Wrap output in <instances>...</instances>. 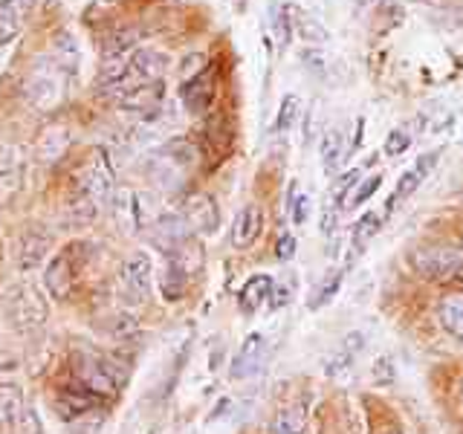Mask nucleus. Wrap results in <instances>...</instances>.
I'll return each mask as SVG.
<instances>
[{
    "instance_id": "nucleus-1",
    "label": "nucleus",
    "mask_w": 463,
    "mask_h": 434,
    "mask_svg": "<svg viewBox=\"0 0 463 434\" xmlns=\"http://www.w3.org/2000/svg\"><path fill=\"white\" fill-rule=\"evenodd\" d=\"M411 267L429 281H452L463 272V250L458 246H423L411 255Z\"/></svg>"
},
{
    "instance_id": "nucleus-6",
    "label": "nucleus",
    "mask_w": 463,
    "mask_h": 434,
    "mask_svg": "<svg viewBox=\"0 0 463 434\" xmlns=\"http://www.w3.org/2000/svg\"><path fill=\"white\" fill-rule=\"evenodd\" d=\"M76 373L84 385V391H93V394H108L119 380H116V362L96 356V354H79L76 356Z\"/></svg>"
},
{
    "instance_id": "nucleus-3",
    "label": "nucleus",
    "mask_w": 463,
    "mask_h": 434,
    "mask_svg": "<svg viewBox=\"0 0 463 434\" xmlns=\"http://www.w3.org/2000/svg\"><path fill=\"white\" fill-rule=\"evenodd\" d=\"M81 194L90 197L99 209H105L108 203H113L116 197V180H113V165L108 154L96 148L90 163H87L84 174H81Z\"/></svg>"
},
{
    "instance_id": "nucleus-26",
    "label": "nucleus",
    "mask_w": 463,
    "mask_h": 434,
    "mask_svg": "<svg viewBox=\"0 0 463 434\" xmlns=\"http://www.w3.org/2000/svg\"><path fill=\"white\" fill-rule=\"evenodd\" d=\"M188 275L185 269H180L177 264H171L168 260V267H165V275H163V296L168 298V301H174V298H180L183 293H185V284H188Z\"/></svg>"
},
{
    "instance_id": "nucleus-8",
    "label": "nucleus",
    "mask_w": 463,
    "mask_h": 434,
    "mask_svg": "<svg viewBox=\"0 0 463 434\" xmlns=\"http://www.w3.org/2000/svg\"><path fill=\"white\" fill-rule=\"evenodd\" d=\"M154 278V260L148 252H134L122 264V284L134 298H148Z\"/></svg>"
},
{
    "instance_id": "nucleus-31",
    "label": "nucleus",
    "mask_w": 463,
    "mask_h": 434,
    "mask_svg": "<svg viewBox=\"0 0 463 434\" xmlns=\"http://www.w3.org/2000/svg\"><path fill=\"white\" fill-rule=\"evenodd\" d=\"M383 185V174H371L368 180H362L359 185H356V192L347 197V209H356V206H362V203H365L376 188Z\"/></svg>"
},
{
    "instance_id": "nucleus-20",
    "label": "nucleus",
    "mask_w": 463,
    "mask_h": 434,
    "mask_svg": "<svg viewBox=\"0 0 463 434\" xmlns=\"http://www.w3.org/2000/svg\"><path fill=\"white\" fill-rule=\"evenodd\" d=\"M304 429H307V405L301 402L284 405L269 423V434H304Z\"/></svg>"
},
{
    "instance_id": "nucleus-25",
    "label": "nucleus",
    "mask_w": 463,
    "mask_h": 434,
    "mask_svg": "<svg viewBox=\"0 0 463 434\" xmlns=\"http://www.w3.org/2000/svg\"><path fill=\"white\" fill-rule=\"evenodd\" d=\"M296 14V29H298V38L310 43H327L330 41V33L318 24L313 14H304V12H293Z\"/></svg>"
},
{
    "instance_id": "nucleus-7",
    "label": "nucleus",
    "mask_w": 463,
    "mask_h": 434,
    "mask_svg": "<svg viewBox=\"0 0 463 434\" xmlns=\"http://www.w3.org/2000/svg\"><path fill=\"white\" fill-rule=\"evenodd\" d=\"M180 214L185 217V223L192 226L197 235H214L217 226H221V212H217V203L209 194H188L180 206Z\"/></svg>"
},
{
    "instance_id": "nucleus-2",
    "label": "nucleus",
    "mask_w": 463,
    "mask_h": 434,
    "mask_svg": "<svg viewBox=\"0 0 463 434\" xmlns=\"http://www.w3.org/2000/svg\"><path fill=\"white\" fill-rule=\"evenodd\" d=\"M67 67L58 61V58H47L43 64L35 67L33 79H29L26 87V96L29 101L38 108V110H52L58 101H61V90H64V76H67Z\"/></svg>"
},
{
    "instance_id": "nucleus-15",
    "label": "nucleus",
    "mask_w": 463,
    "mask_h": 434,
    "mask_svg": "<svg viewBox=\"0 0 463 434\" xmlns=\"http://www.w3.org/2000/svg\"><path fill=\"white\" fill-rule=\"evenodd\" d=\"M24 156L18 148H6L0 154V200H9L24 185Z\"/></svg>"
},
{
    "instance_id": "nucleus-30",
    "label": "nucleus",
    "mask_w": 463,
    "mask_h": 434,
    "mask_svg": "<svg viewBox=\"0 0 463 434\" xmlns=\"http://www.w3.org/2000/svg\"><path fill=\"white\" fill-rule=\"evenodd\" d=\"M411 142H414V134L409 127H394L388 134V139H385V154L388 156H402L405 151L411 148Z\"/></svg>"
},
{
    "instance_id": "nucleus-36",
    "label": "nucleus",
    "mask_w": 463,
    "mask_h": 434,
    "mask_svg": "<svg viewBox=\"0 0 463 434\" xmlns=\"http://www.w3.org/2000/svg\"><path fill=\"white\" fill-rule=\"evenodd\" d=\"M380 0H354V9L356 12H365V9H371V6H376Z\"/></svg>"
},
{
    "instance_id": "nucleus-13",
    "label": "nucleus",
    "mask_w": 463,
    "mask_h": 434,
    "mask_svg": "<svg viewBox=\"0 0 463 434\" xmlns=\"http://www.w3.org/2000/svg\"><path fill=\"white\" fill-rule=\"evenodd\" d=\"M347 154H351V145H347V139H345V130L342 127L325 130L322 145H318V156H322V168H325L327 177L342 171Z\"/></svg>"
},
{
    "instance_id": "nucleus-14",
    "label": "nucleus",
    "mask_w": 463,
    "mask_h": 434,
    "mask_svg": "<svg viewBox=\"0 0 463 434\" xmlns=\"http://www.w3.org/2000/svg\"><path fill=\"white\" fill-rule=\"evenodd\" d=\"M214 84H212V72L209 70H203L197 72V76H192L185 84H183V105L185 110L192 113V116H200V113H206L209 105H212V99H214Z\"/></svg>"
},
{
    "instance_id": "nucleus-23",
    "label": "nucleus",
    "mask_w": 463,
    "mask_h": 434,
    "mask_svg": "<svg viewBox=\"0 0 463 434\" xmlns=\"http://www.w3.org/2000/svg\"><path fill=\"white\" fill-rule=\"evenodd\" d=\"M380 231V214L376 212H365L356 221L354 226V235H351V250H347V255H351V260H356L362 252H365V246L371 243V238Z\"/></svg>"
},
{
    "instance_id": "nucleus-35",
    "label": "nucleus",
    "mask_w": 463,
    "mask_h": 434,
    "mask_svg": "<svg viewBox=\"0 0 463 434\" xmlns=\"http://www.w3.org/2000/svg\"><path fill=\"white\" fill-rule=\"evenodd\" d=\"M296 255V238L293 235H284L281 241H279V258L281 260H289Z\"/></svg>"
},
{
    "instance_id": "nucleus-33",
    "label": "nucleus",
    "mask_w": 463,
    "mask_h": 434,
    "mask_svg": "<svg viewBox=\"0 0 463 434\" xmlns=\"http://www.w3.org/2000/svg\"><path fill=\"white\" fill-rule=\"evenodd\" d=\"M301 61L310 67L313 76H325V70H327L325 52H318V50H307V52H301Z\"/></svg>"
},
{
    "instance_id": "nucleus-16",
    "label": "nucleus",
    "mask_w": 463,
    "mask_h": 434,
    "mask_svg": "<svg viewBox=\"0 0 463 434\" xmlns=\"http://www.w3.org/2000/svg\"><path fill=\"white\" fill-rule=\"evenodd\" d=\"M260 356H264V336L260 333H250L238 347V356L232 362V376L235 380H246L260 368Z\"/></svg>"
},
{
    "instance_id": "nucleus-10",
    "label": "nucleus",
    "mask_w": 463,
    "mask_h": 434,
    "mask_svg": "<svg viewBox=\"0 0 463 434\" xmlns=\"http://www.w3.org/2000/svg\"><path fill=\"white\" fill-rule=\"evenodd\" d=\"M260 231H264V209L258 206V203H250V206H243L235 217V223H232V246L235 250H250V246L260 238Z\"/></svg>"
},
{
    "instance_id": "nucleus-29",
    "label": "nucleus",
    "mask_w": 463,
    "mask_h": 434,
    "mask_svg": "<svg viewBox=\"0 0 463 434\" xmlns=\"http://www.w3.org/2000/svg\"><path fill=\"white\" fill-rule=\"evenodd\" d=\"M342 281H345V272H333V275H327V281L316 289V296H313V301H310V310H318V307H325L327 301H333V296L339 293Z\"/></svg>"
},
{
    "instance_id": "nucleus-28",
    "label": "nucleus",
    "mask_w": 463,
    "mask_h": 434,
    "mask_svg": "<svg viewBox=\"0 0 463 434\" xmlns=\"http://www.w3.org/2000/svg\"><path fill=\"white\" fill-rule=\"evenodd\" d=\"M298 116H301V101H298V96L296 93L284 96L281 108H279V134L281 137H287L289 130H293V125L298 122Z\"/></svg>"
},
{
    "instance_id": "nucleus-19",
    "label": "nucleus",
    "mask_w": 463,
    "mask_h": 434,
    "mask_svg": "<svg viewBox=\"0 0 463 434\" xmlns=\"http://www.w3.org/2000/svg\"><path fill=\"white\" fill-rule=\"evenodd\" d=\"M47 252H50V238L29 231V235H24L18 243V269L21 272L38 269L43 260H47Z\"/></svg>"
},
{
    "instance_id": "nucleus-22",
    "label": "nucleus",
    "mask_w": 463,
    "mask_h": 434,
    "mask_svg": "<svg viewBox=\"0 0 463 434\" xmlns=\"http://www.w3.org/2000/svg\"><path fill=\"white\" fill-rule=\"evenodd\" d=\"M438 316H440V325L452 333L455 339L463 342V293H452V296L440 298Z\"/></svg>"
},
{
    "instance_id": "nucleus-18",
    "label": "nucleus",
    "mask_w": 463,
    "mask_h": 434,
    "mask_svg": "<svg viewBox=\"0 0 463 434\" xmlns=\"http://www.w3.org/2000/svg\"><path fill=\"white\" fill-rule=\"evenodd\" d=\"M29 409L24 388L14 382H4L0 385V426H18V420L24 417V411Z\"/></svg>"
},
{
    "instance_id": "nucleus-4",
    "label": "nucleus",
    "mask_w": 463,
    "mask_h": 434,
    "mask_svg": "<svg viewBox=\"0 0 463 434\" xmlns=\"http://www.w3.org/2000/svg\"><path fill=\"white\" fill-rule=\"evenodd\" d=\"M47 313H50L47 296L33 284L18 287L9 298V318L18 330H33V327L43 325L47 322Z\"/></svg>"
},
{
    "instance_id": "nucleus-24",
    "label": "nucleus",
    "mask_w": 463,
    "mask_h": 434,
    "mask_svg": "<svg viewBox=\"0 0 463 434\" xmlns=\"http://www.w3.org/2000/svg\"><path fill=\"white\" fill-rule=\"evenodd\" d=\"M359 347H362V336H359V333H354V336H347V339L339 344V351L325 362V373H327V376H339V373H345L347 368L354 365V359H356V354H359Z\"/></svg>"
},
{
    "instance_id": "nucleus-27",
    "label": "nucleus",
    "mask_w": 463,
    "mask_h": 434,
    "mask_svg": "<svg viewBox=\"0 0 463 434\" xmlns=\"http://www.w3.org/2000/svg\"><path fill=\"white\" fill-rule=\"evenodd\" d=\"M96 214H99V206L90 200V197H84L79 203H72V206L67 209V217H64V223L67 226H90L96 221Z\"/></svg>"
},
{
    "instance_id": "nucleus-11",
    "label": "nucleus",
    "mask_w": 463,
    "mask_h": 434,
    "mask_svg": "<svg viewBox=\"0 0 463 434\" xmlns=\"http://www.w3.org/2000/svg\"><path fill=\"white\" fill-rule=\"evenodd\" d=\"M35 0H0V47H6L24 33Z\"/></svg>"
},
{
    "instance_id": "nucleus-17",
    "label": "nucleus",
    "mask_w": 463,
    "mask_h": 434,
    "mask_svg": "<svg viewBox=\"0 0 463 434\" xmlns=\"http://www.w3.org/2000/svg\"><path fill=\"white\" fill-rule=\"evenodd\" d=\"M72 281H76V267H72V252L64 250L61 255H55L47 267V289L55 298H64L70 293Z\"/></svg>"
},
{
    "instance_id": "nucleus-32",
    "label": "nucleus",
    "mask_w": 463,
    "mask_h": 434,
    "mask_svg": "<svg viewBox=\"0 0 463 434\" xmlns=\"http://www.w3.org/2000/svg\"><path fill=\"white\" fill-rule=\"evenodd\" d=\"M310 209H313L310 197H307V194H298V197L293 200V223H296V226H304V223H307Z\"/></svg>"
},
{
    "instance_id": "nucleus-12",
    "label": "nucleus",
    "mask_w": 463,
    "mask_h": 434,
    "mask_svg": "<svg viewBox=\"0 0 463 434\" xmlns=\"http://www.w3.org/2000/svg\"><path fill=\"white\" fill-rule=\"evenodd\" d=\"M148 231H151L154 243L165 252H171L174 246H180L185 238H192V226L185 223V217L180 212H163L159 221Z\"/></svg>"
},
{
    "instance_id": "nucleus-5",
    "label": "nucleus",
    "mask_w": 463,
    "mask_h": 434,
    "mask_svg": "<svg viewBox=\"0 0 463 434\" xmlns=\"http://www.w3.org/2000/svg\"><path fill=\"white\" fill-rule=\"evenodd\" d=\"M168 70V55L163 50L154 47H137L128 55V79H125V90L139 84H159ZM122 90V93H125Z\"/></svg>"
},
{
    "instance_id": "nucleus-9",
    "label": "nucleus",
    "mask_w": 463,
    "mask_h": 434,
    "mask_svg": "<svg viewBox=\"0 0 463 434\" xmlns=\"http://www.w3.org/2000/svg\"><path fill=\"white\" fill-rule=\"evenodd\" d=\"M440 159V151H429V154H423L417 159V163L402 174L400 177V183H397V188H394V194H391V200H388V206H385V212L391 214L397 209V203H402L405 197H411L420 185H423V180L431 174V168H434V163Z\"/></svg>"
},
{
    "instance_id": "nucleus-21",
    "label": "nucleus",
    "mask_w": 463,
    "mask_h": 434,
    "mask_svg": "<svg viewBox=\"0 0 463 434\" xmlns=\"http://www.w3.org/2000/svg\"><path fill=\"white\" fill-rule=\"evenodd\" d=\"M272 287H275L272 275H252V278L241 287V304H243V310L246 313H255V310L264 307V304L269 301V296H272Z\"/></svg>"
},
{
    "instance_id": "nucleus-34",
    "label": "nucleus",
    "mask_w": 463,
    "mask_h": 434,
    "mask_svg": "<svg viewBox=\"0 0 463 434\" xmlns=\"http://www.w3.org/2000/svg\"><path fill=\"white\" fill-rule=\"evenodd\" d=\"M203 70H206V58H203V55H188L183 61L185 76H197V72H203Z\"/></svg>"
}]
</instances>
